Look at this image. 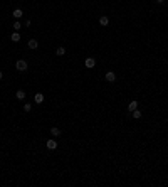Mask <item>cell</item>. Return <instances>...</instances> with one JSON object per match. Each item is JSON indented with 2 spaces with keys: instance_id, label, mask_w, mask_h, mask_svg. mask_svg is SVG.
Masks as SVG:
<instances>
[{
  "instance_id": "obj_1",
  "label": "cell",
  "mask_w": 168,
  "mask_h": 187,
  "mask_svg": "<svg viewBox=\"0 0 168 187\" xmlns=\"http://www.w3.org/2000/svg\"><path fill=\"white\" fill-rule=\"evenodd\" d=\"M15 68H17V71L24 73V71H27V62L24 61V59H19V61L15 62Z\"/></svg>"
},
{
  "instance_id": "obj_2",
  "label": "cell",
  "mask_w": 168,
  "mask_h": 187,
  "mask_svg": "<svg viewBox=\"0 0 168 187\" xmlns=\"http://www.w3.org/2000/svg\"><path fill=\"white\" fill-rule=\"evenodd\" d=\"M94 64H96V61H94V59H93V57H88V59L84 61V66H86V68H88V69L94 68Z\"/></svg>"
},
{
  "instance_id": "obj_3",
  "label": "cell",
  "mask_w": 168,
  "mask_h": 187,
  "mask_svg": "<svg viewBox=\"0 0 168 187\" xmlns=\"http://www.w3.org/2000/svg\"><path fill=\"white\" fill-rule=\"evenodd\" d=\"M45 147L49 148V150H56V148H57V142H56V140H47Z\"/></svg>"
},
{
  "instance_id": "obj_4",
  "label": "cell",
  "mask_w": 168,
  "mask_h": 187,
  "mask_svg": "<svg viewBox=\"0 0 168 187\" xmlns=\"http://www.w3.org/2000/svg\"><path fill=\"white\" fill-rule=\"evenodd\" d=\"M106 81H109V83H114V81H116V74L113 73V71H108V73H106Z\"/></svg>"
},
{
  "instance_id": "obj_5",
  "label": "cell",
  "mask_w": 168,
  "mask_h": 187,
  "mask_svg": "<svg viewBox=\"0 0 168 187\" xmlns=\"http://www.w3.org/2000/svg\"><path fill=\"white\" fill-rule=\"evenodd\" d=\"M12 15H14V17H15V20H19V19H20V17H22V15H24L22 9H15V10L12 12Z\"/></svg>"
},
{
  "instance_id": "obj_6",
  "label": "cell",
  "mask_w": 168,
  "mask_h": 187,
  "mask_svg": "<svg viewBox=\"0 0 168 187\" xmlns=\"http://www.w3.org/2000/svg\"><path fill=\"white\" fill-rule=\"evenodd\" d=\"M27 45H29V49H37V47H39V42H37L35 39H30L27 42Z\"/></svg>"
},
{
  "instance_id": "obj_7",
  "label": "cell",
  "mask_w": 168,
  "mask_h": 187,
  "mask_svg": "<svg viewBox=\"0 0 168 187\" xmlns=\"http://www.w3.org/2000/svg\"><path fill=\"white\" fill-rule=\"evenodd\" d=\"M34 101H35V103H42V101H44V95H42V93H35Z\"/></svg>"
},
{
  "instance_id": "obj_8",
  "label": "cell",
  "mask_w": 168,
  "mask_h": 187,
  "mask_svg": "<svg viewBox=\"0 0 168 187\" xmlns=\"http://www.w3.org/2000/svg\"><path fill=\"white\" fill-rule=\"evenodd\" d=\"M15 96H17V100H24V98H25V91L24 89H19L15 93Z\"/></svg>"
},
{
  "instance_id": "obj_9",
  "label": "cell",
  "mask_w": 168,
  "mask_h": 187,
  "mask_svg": "<svg viewBox=\"0 0 168 187\" xmlns=\"http://www.w3.org/2000/svg\"><path fill=\"white\" fill-rule=\"evenodd\" d=\"M131 113H133V118H134V120H140L141 116H143V115H141V111L138 110V108H136L134 111H131Z\"/></svg>"
},
{
  "instance_id": "obj_10",
  "label": "cell",
  "mask_w": 168,
  "mask_h": 187,
  "mask_svg": "<svg viewBox=\"0 0 168 187\" xmlns=\"http://www.w3.org/2000/svg\"><path fill=\"white\" fill-rule=\"evenodd\" d=\"M136 108H138V101H131V103L128 105V110H129V111H134Z\"/></svg>"
},
{
  "instance_id": "obj_11",
  "label": "cell",
  "mask_w": 168,
  "mask_h": 187,
  "mask_svg": "<svg viewBox=\"0 0 168 187\" xmlns=\"http://www.w3.org/2000/svg\"><path fill=\"white\" fill-rule=\"evenodd\" d=\"M99 24L101 25H108V24H109V19H108L106 15H103V17H99Z\"/></svg>"
},
{
  "instance_id": "obj_12",
  "label": "cell",
  "mask_w": 168,
  "mask_h": 187,
  "mask_svg": "<svg viewBox=\"0 0 168 187\" xmlns=\"http://www.w3.org/2000/svg\"><path fill=\"white\" fill-rule=\"evenodd\" d=\"M56 54H57V56H64V54H66V47H57Z\"/></svg>"
},
{
  "instance_id": "obj_13",
  "label": "cell",
  "mask_w": 168,
  "mask_h": 187,
  "mask_svg": "<svg viewBox=\"0 0 168 187\" xmlns=\"http://www.w3.org/2000/svg\"><path fill=\"white\" fill-rule=\"evenodd\" d=\"M12 40H14V42H19V40H20V34H19V32H14V34H12V37H10Z\"/></svg>"
},
{
  "instance_id": "obj_14",
  "label": "cell",
  "mask_w": 168,
  "mask_h": 187,
  "mask_svg": "<svg viewBox=\"0 0 168 187\" xmlns=\"http://www.w3.org/2000/svg\"><path fill=\"white\" fill-rule=\"evenodd\" d=\"M50 133H52V135H54V136H59V135H61V130L54 126V128H50Z\"/></svg>"
},
{
  "instance_id": "obj_15",
  "label": "cell",
  "mask_w": 168,
  "mask_h": 187,
  "mask_svg": "<svg viewBox=\"0 0 168 187\" xmlns=\"http://www.w3.org/2000/svg\"><path fill=\"white\" fill-rule=\"evenodd\" d=\"M12 27L15 29V32H17V30H19V29L22 27V25H20V22H19V20H15V22H14V25H12Z\"/></svg>"
},
{
  "instance_id": "obj_16",
  "label": "cell",
  "mask_w": 168,
  "mask_h": 187,
  "mask_svg": "<svg viewBox=\"0 0 168 187\" xmlns=\"http://www.w3.org/2000/svg\"><path fill=\"white\" fill-rule=\"evenodd\" d=\"M30 110H32V106H30V105H24V111H25V113H29V111H30Z\"/></svg>"
},
{
  "instance_id": "obj_17",
  "label": "cell",
  "mask_w": 168,
  "mask_h": 187,
  "mask_svg": "<svg viewBox=\"0 0 168 187\" xmlns=\"http://www.w3.org/2000/svg\"><path fill=\"white\" fill-rule=\"evenodd\" d=\"M156 4H160V5H161V4H165V0H156Z\"/></svg>"
},
{
  "instance_id": "obj_18",
  "label": "cell",
  "mask_w": 168,
  "mask_h": 187,
  "mask_svg": "<svg viewBox=\"0 0 168 187\" xmlns=\"http://www.w3.org/2000/svg\"><path fill=\"white\" fill-rule=\"evenodd\" d=\"M2 76H4V74H2V71H0V79H2Z\"/></svg>"
}]
</instances>
